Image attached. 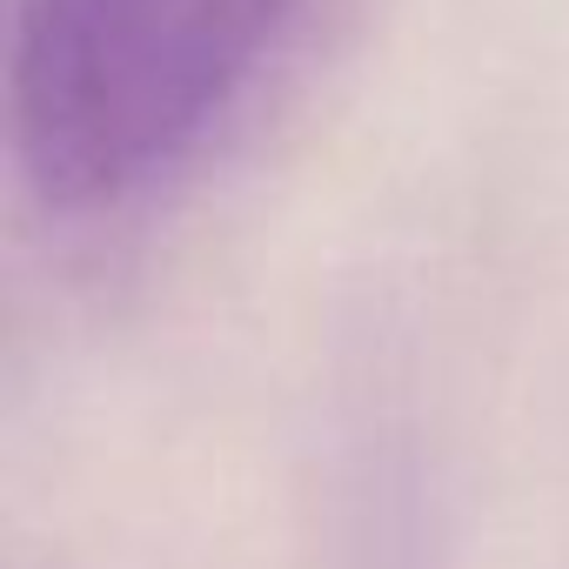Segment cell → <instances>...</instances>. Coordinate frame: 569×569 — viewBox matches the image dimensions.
I'll return each mask as SVG.
<instances>
[{"instance_id":"1","label":"cell","mask_w":569,"mask_h":569,"mask_svg":"<svg viewBox=\"0 0 569 569\" xmlns=\"http://www.w3.org/2000/svg\"><path fill=\"white\" fill-rule=\"evenodd\" d=\"M302 0H14V154L61 214L168 181L254 88Z\"/></svg>"}]
</instances>
